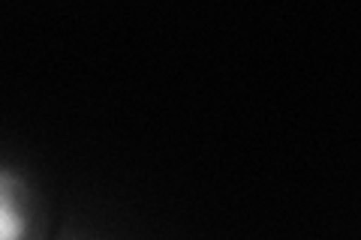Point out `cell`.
I'll return each mask as SVG.
<instances>
[{
    "instance_id": "obj_1",
    "label": "cell",
    "mask_w": 361,
    "mask_h": 240,
    "mask_svg": "<svg viewBox=\"0 0 361 240\" xmlns=\"http://www.w3.org/2000/svg\"><path fill=\"white\" fill-rule=\"evenodd\" d=\"M30 237V196L16 168L0 163V240Z\"/></svg>"
}]
</instances>
